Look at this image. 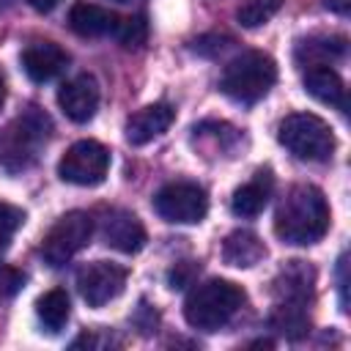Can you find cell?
<instances>
[{"instance_id": "7402d4cb", "label": "cell", "mask_w": 351, "mask_h": 351, "mask_svg": "<svg viewBox=\"0 0 351 351\" xmlns=\"http://www.w3.org/2000/svg\"><path fill=\"white\" fill-rule=\"evenodd\" d=\"M282 3L285 0H244L236 8V19L241 27H261L282 8Z\"/></svg>"}, {"instance_id": "ac0fdd59", "label": "cell", "mask_w": 351, "mask_h": 351, "mask_svg": "<svg viewBox=\"0 0 351 351\" xmlns=\"http://www.w3.org/2000/svg\"><path fill=\"white\" fill-rule=\"evenodd\" d=\"M346 55V38L343 36H310L296 44V63L302 69L310 66H329V60H337Z\"/></svg>"}, {"instance_id": "9c48e42d", "label": "cell", "mask_w": 351, "mask_h": 351, "mask_svg": "<svg viewBox=\"0 0 351 351\" xmlns=\"http://www.w3.org/2000/svg\"><path fill=\"white\" fill-rule=\"evenodd\" d=\"M80 296L88 307H104L107 302L118 299L126 288V269L110 261H93L77 271Z\"/></svg>"}, {"instance_id": "d6986e66", "label": "cell", "mask_w": 351, "mask_h": 351, "mask_svg": "<svg viewBox=\"0 0 351 351\" xmlns=\"http://www.w3.org/2000/svg\"><path fill=\"white\" fill-rule=\"evenodd\" d=\"M263 255H266V247L252 230H233L222 241V261L230 266L250 269V266L261 263Z\"/></svg>"}, {"instance_id": "5bb4252c", "label": "cell", "mask_w": 351, "mask_h": 351, "mask_svg": "<svg viewBox=\"0 0 351 351\" xmlns=\"http://www.w3.org/2000/svg\"><path fill=\"white\" fill-rule=\"evenodd\" d=\"M173 118H176V110L170 104H165V101L148 104V107H143V110H137L126 118V126H123L126 140L132 145H145L154 137H159L162 132H167Z\"/></svg>"}, {"instance_id": "5b68a950", "label": "cell", "mask_w": 351, "mask_h": 351, "mask_svg": "<svg viewBox=\"0 0 351 351\" xmlns=\"http://www.w3.org/2000/svg\"><path fill=\"white\" fill-rule=\"evenodd\" d=\"M280 145L302 162H326L335 151V134L329 123L313 112H291L277 126Z\"/></svg>"}, {"instance_id": "484cf974", "label": "cell", "mask_w": 351, "mask_h": 351, "mask_svg": "<svg viewBox=\"0 0 351 351\" xmlns=\"http://www.w3.org/2000/svg\"><path fill=\"white\" fill-rule=\"evenodd\" d=\"M195 263H176L173 269H170V274H167V282H170V288H186L189 282H192V274H195Z\"/></svg>"}, {"instance_id": "7c38bea8", "label": "cell", "mask_w": 351, "mask_h": 351, "mask_svg": "<svg viewBox=\"0 0 351 351\" xmlns=\"http://www.w3.org/2000/svg\"><path fill=\"white\" fill-rule=\"evenodd\" d=\"M69 66V52L55 41H33L22 49V69L33 82H49Z\"/></svg>"}, {"instance_id": "f546056e", "label": "cell", "mask_w": 351, "mask_h": 351, "mask_svg": "<svg viewBox=\"0 0 351 351\" xmlns=\"http://www.w3.org/2000/svg\"><path fill=\"white\" fill-rule=\"evenodd\" d=\"M3 101H5V77L0 71V110H3Z\"/></svg>"}, {"instance_id": "277c9868", "label": "cell", "mask_w": 351, "mask_h": 351, "mask_svg": "<svg viewBox=\"0 0 351 351\" xmlns=\"http://www.w3.org/2000/svg\"><path fill=\"white\" fill-rule=\"evenodd\" d=\"M274 82H277V63L266 52L252 49V52H241L225 66L219 77V90L239 104H255L271 90Z\"/></svg>"}, {"instance_id": "6da1fadb", "label": "cell", "mask_w": 351, "mask_h": 351, "mask_svg": "<svg viewBox=\"0 0 351 351\" xmlns=\"http://www.w3.org/2000/svg\"><path fill=\"white\" fill-rule=\"evenodd\" d=\"M329 230V203L313 184H296L285 192L274 214V233L285 244H315Z\"/></svg>"}, {"instance_id": "7a4b0ae2", "label": "cell", "mask_w": 351, "mask_h": 351, "mask_svg": "<svg viewBox=\"0 0 351 351\" xmlns=\"http://www.w3.org/2000/svg\"><path fill=\"white\" fill-rule=\"evenodd\" d=\"M52 134V121L44 110L27 107L0 129V167L8 173L27 170Z\"/></svg>"}, {"instance_id": "8992f818", "label": "cell", "mask_w": 351, "mask_h": 351, "mask_svg": "<svg viewBox=\"0 0 351 351\" xmlns=\"http://www.w3.org/2000/svg\"><path fill=\"white\" fill-rule=\"evenodd\" d=\"M90 236H93V219H90V214H85V211H69V214H63L47 230V236L41 241V258L52 269H58V266L69 263L82 247H88Z\"/></svg>"}, {"instance_id": "f1b7e54d", "label": "cell", "mask_w": 351, "mask_h": 351, "mask_svg": "<svg viewBox=\"0 0 351 351\" xmlns=\"http://www.w3.org/2000/svg\"><path fill=\"white\" fill-rule=\"evenodd\" d=\"M60 0H30V5L38 11V14H49Z\"/></svg>"}, {"instance_id": "30bf717a", "label": "cell", "mask_w": 351, "mask_h": 351, "mask_svg": "<svg viewBox=\"0 0 351 351\" xmlns=\"http://www.w3.org/2000/svg\"><path fill=\"white\" fill-rule=\"evenodd\" d=\"M58 104L63 115L74 123H88L99 110V85L90 74H77L74 80L63 82L58 90Z\"/></svg>"}, {"instance_id": "3957f363", "label": "cell", "mask_w": 351, "mask_h": 351, "mask_svg": "<svg viewBox=\"0 0 351 351\" xmlns=\"http://www.w3.org/2000/svg\"><path fill=\"white\" fill-rule=\"evenodd\" d=\"M244 304V291L230 280H206L195 285L184 302V318L192 329L217 332Z\"/></svg>"}, {"instance_id": "603a6c76", "label": "cell", "mask_w": 351, "mask_h": 351, "mask_svg": "<svg viewBox=\"0 0 351 351\" xmlns=\"http://www.w3.org/2000/svg\"><path fill=\"white\" fill-rule=\"evenodd\" d=\"M115 41L126 49H137L145 44V36H148V25H145V16H126V19H118V27H115Z\"/></svg>"}, {"instance_id": "4fadbf2b", "label": "cell", "mask_w": 351, "mask_h": 351, "mask_svg": "<svg viewBox=\"0 0 351 351\" xmlns=\"http://www.w3.org/2000/svg\"><path fill=\"white\" fill-rule=\"evenodd\" d=\"M315 285V271L304 261H288L274 277V304H302L307 307Z\"/></svg>"}, {"instance_id": "cb8c5ba5", "label": "cell", "mask_w": 351, "mask_h": 351, "mask_svg": "<svg viewBox=\"0 0 351 351\" xmlns=\"http://www.w3.org/2000/svg\"><path fill=\"white\" fill-rule=\"evenodd\" d=\"M25 222V211L11 206V203H0V252L11 244L14 233L19 230V225Z\"/></svg>"}, {"instance_id": "44dd1931", "label": "cell", "mask_w": 351, "mask_h": 351, "mask_svg": "<svg viewBox=\"0 0 351 351\" xmlns=\"http://www.w3.org/2000/svg\"><path fill=\"white\" fill-rule=\"evenodd\" d=\"M269 321H271V326H274L280 335H285V337H291V340L302 337V335L307 332V326H310L307 307H302V304H274Z\"/></svg>"}, {"instance_id": "ffe728a7", "label": "cell", "mask_w": 351, "mask_h": 351, "mask_svg": "<svg viewBox=\"0 0 351 351\" xmlns=\"http://www.w3.org/2000/svg\"><path fill=\"white\" fill-rule=\"evenodd\" d=\"M69 313H71L69 293H66V291H60V288L47 291V293H44V296H38V302H36V315H38L41 326H44L49 335H58V332L66 326Z\"/></svg>"}, {"instance_id": "83f0119b", "label": "cell", "mask_w": 351, "mask_h": 351, "mask_svg": "<svg viewBox=\"0 0 351 351\" xmlns=\"http://www.w3.org/2000/svg\"><path fill=\"white\" fill-rule=\"evenodd\" d=\"M321 3L335 14H348V8H351V0H321Z\"/></svg>"}, {"instance_id": "8fae6325", "label": "cell", "mask_w": 351, "mask_h": 351, "mask_svg": "<svg viewBox=\"0 0 351 351\" xmlns=\"http://www.w3.org/2000/svg\"><path fill=\"white\" fill-rule=\"evenodd\" d=\"M101 239L107 247L118 250V252H126V255H134L145 247V228L143 222L132 214V211H123V208H112L104 219H101Z\"/></svg>"}, {"instance_id": "4316f807", "label": "cell", "mask_w": 351, "mask_h": 351, "mask_svg": "<svg viewBox=\"0 0 351 351\" xmlns=\"http://www.w3.org/2000/svg\"><path fill=\"white\" fill-rule=\"evenodd\" d=\"M337 280H340V304H343V310H348L346 304H348V296H346V291H348V280H346V255H340V261H337Z\"/></svg>"}, {"instance_id": "ba28073f", "label": "cell", "mask_w": 351, "mask_h": 351, "mask_svg": "<svg viewBox=\"0 0 351 351\" xmlns=\"http://www.w3.org/2000/svg\"><path fill=\"white\" fill-rule=\"evenodd\" d=\"M110 151L96 140L74 143L58 162V176L74 186H96L107 178Z\"/></svg>"}, {"instance_id": "e0dca14e", "label": "cell", "mask_w": 351, "mask_h": 351, "mask_svg": "<svg viewBox=\"0 0 351 351\" xmlns=\"http://www.w3.org/2000/svg\"><path fill=\"white\" fill-rule=\"evenodd\" d=\"M304 90L329 104V107H337L340 112H346V85L340 80V74L329 66H310L304 71Z\"/></svg>"}, {"instance_id": "9a60e30c", "label": "cell", "mask_w": 351, "mask_h": 351, "mask_svg": "<svg viewBox=\"0 0 351 351\" xmlns=\"http://www.w3.org/2000/svg\"><path fill=\"white\" fill-rule=\"evenodd\" d=\"M118 19L110 8H101L96 3H74L69 11V27L82 38H101L112 36L118 27Z\"/></svg>"}, {"instance_id": "4dcf8cb0", "label": "cell", "mask_w": 351, "mask_h": 351, "mask_svg": "<svg viewBox=\"0 0 351 351\" xmlns=\"http://www.w3.org/2000/svg\"><path fill=\"white\" fill-rule=\"evenodd\" d=\"M115 3H132V0H115Z\"/></svg>"}, {"instance_id": "d4e9b609", "label": "cell", "mask_w": 351, "mask_h": 351, "mask_svg": "<svg viewBox=\"0 0 351 351\" xmlns=\"http://www.w3.org/2000/svg\"><path fill=\"white\" fill-rule=\"evenodd\" d=\"M22 285H25V274L19 269H14V266L0 263V302L11 299Z\"/></svg>"}, {"instance_id": "52a82bcc", "label": "cell", "mask_w": 351, "mask_h": 351, "mask_svg": "<svg viewBox=\"0 0 351 351\" xmlns=\"http://www.w3.org/2000/svg\"><path fill=\"white\" fill-rule=\"evenodd\" d=\"M154 211L173 225H195L206 217L208 211V197L206 189L192 184V181H173L165 184L154 195Z\"/></svg>"}, {"instance_id": "2e32d148", "label": "cell", "mask_w": 351, "mask_h": 351, "mask_svg": "<svg viewBox=\"0 0 351 351\" xmlns=\"http://www.w3.org/2000/svg\"><path fill=\"white\" fill-rule=\"evenodd\" d=\"M271 186H274V178H271V170H258L255 178L244 186H239L233 192V200H230V208L236 217H244V219H252L258 217L269 197H271Z\"/></svg>"}]
</instances>
